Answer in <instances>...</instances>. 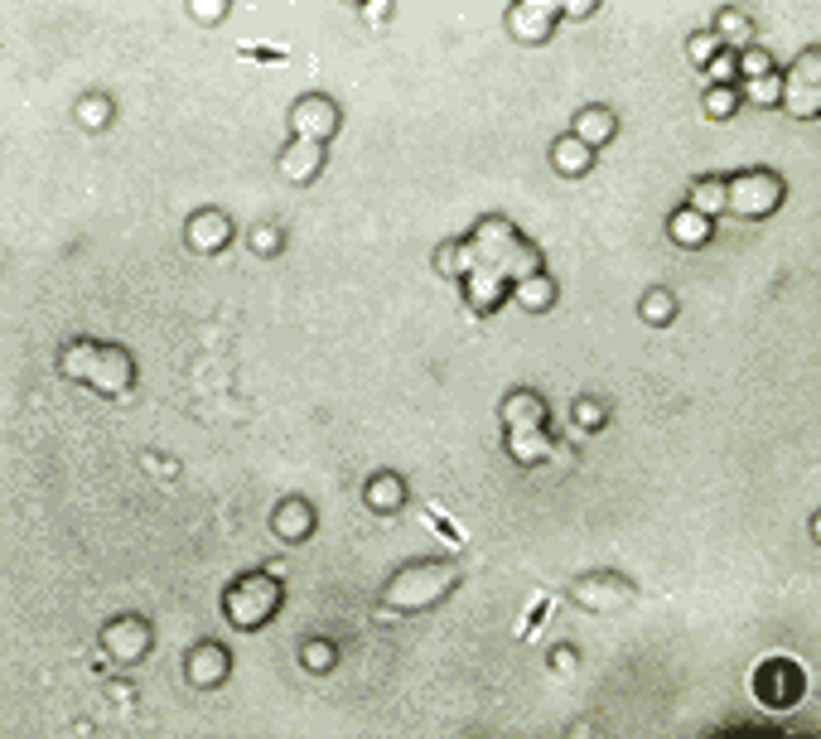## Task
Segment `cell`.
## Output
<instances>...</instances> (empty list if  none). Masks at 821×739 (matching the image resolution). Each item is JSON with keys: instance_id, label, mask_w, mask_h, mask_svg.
<instances>
[{"instance_id": "cell-1", "label": "cell", "mask_w": 821, "mask_h": 739, "mask_svg": "<svg viewBox=\"0 0 821 739\" xmlns=\"http://www.w3.org/2000/svg\"><path fill=\"white\" fill-rule=\"evenodd\" d=\"M58 372L97 396H112V402L136 387V358H131V348L102 344V338H73V344H64L58 348Z\"/></svg>"}, {"instance_id": "cell-2", "label": "cell", "mask_w": 821, "mask_h": 739, "mask_svg": "<svg viewBox=\"0 0 821 739\" xmlns=\"http://www.w3.org/2000/svg\"><path fill=\"white\" fill-rule=\"evenodd\" d=\"M469 247H474V271H488V276H498V281H508V285H518V281H526V276L546 271L536 242H526L508 217H484V223L469 233Z\"/></svg>"}, {"instance_id": "cell-3", "label": "cell", "mask_w": 821, "mask_h": 739, "mask_svg": "<svg viewBox=\"0 0 821 739\" xmlns=\"http://www.w3.org/2000/svg\"><path fill=\"white\" fill-rule=\"evenodd\" d=\"M459 580H464V571L450 561V556H425V561H411L382 585V609L387 614H425V609H435L445 595H455Z\"/></svg>"}, {"instance_id": "cell-4", "label": "cell", "mask_w": 821, "mask_h": 739, "mask_svg": "<svg viewBox=\"0 0 821 739\" xmlns=\"http://www.w3.org/2000/svg\"><path fill=\"white\" fill-rule=\"evenodd\" d=\"M280 604H286V585H280L276 571H242L223 590V619L237 634H256V628H266L276 619Z\"/></svg>"}, {"instance_id": "cell-5", "label": "cell", "mask_w": 821, "mask_h": 739, "mask_svg": "<svg viewBox=\"0 0 821 739\" xmlns=\"http://www.w3.org/2000/svg\"><path fill=\"white\" fill-rule=\"evenodd\" d=\"M788 199V184H783L778 169H740V175H725V213L744 217V223H764L774 217Z\"/></svg>"}, {"instance_id": "cell-6", "label": "cell", "mask_w": 821, "mask_h": 739, "mask_svg": "<svg viewBox=\"0 0 821 739\" xmlns=\"http://www.w3.org/2000/svg\"><path fill=\"white\" fill-rule=\"evenodd\" d=\"M783 112L792 121H817L821 116V48L807 44L798 64L783 72Z\"/></svg>"}, {"instance_id": "cell-7", "label": "cell", "mask_w": 821, "mask_h": 739, "mask_svg": "<svg viewBox=\"0 0 821 739\" xmlns=\"http://www.w3.org/2000/svg\"><path fill=\"white\" fill-rule=\"evenodd\" d=\"M343 131V107L329 92H304L290 107V141H314L329 145Z\"/></svg>"}, {"instance_id": "cell-8", "label": "cell", "mask_w": 821, "mask_h": 739, "mask_svg": "<svg viewBox=\"0 0 821 739\" xmlns=\"http://www.w3.org/2000/svg\"><path fill=\"white\" fill-rule=\"evenodd\" d=\"M102 652L112 662H121V668H131V662H141L145 652L155 648V628H151V619H141V614H121V619H112V624H102Z\"/></svg>"}, {"instance_id": "cell-9", "label": "cell", "mask_w": 821, "mask_h": 739, "mask_svg": "<svg viewBox=\"0 0 821 739\" xmlns=\"http://www.w3.org/2000/svg\"><path fill=\"white\" fill-rule=\"evenodd\" d=\"M570 600L580 604V609H623V604H633V580L619 575V571H585L570 580Z\"/></svg>"}, {"instance_id": "cell-10", "label": "cell", "mask_w": 821, "mask_h": 739, "mask_svg": "<svg viewBox=\"0 0 821 739\" xmlns=\"http://www.w3.org/2000/svg\"><path fill=\"white\" fill-rule=\"evenodd\" d=\"M561 24V0H512L508 5V34L526 48L546 44Z\"/></svg>"}, {"instance_id": "cell-11", "label": "cell", "mask_w": 821, "mask_h": 739, "mask_svg": "<svg viewBox=\"0 0 821 739\" xmlns=\"http://www.w3.org/2000/svg\"><path fill=\"white\" fill-rule=\"evenodd\" d=\"M228 676H232V652L223 643H213V638H203V643L184 652V682L193 692H218Z\"/></svg>"}, {"instance_id": "cell-12", "label": "cell", "mask_w": 821, "mask_h": 739, "mask_svg": "<svg viewBox=\"0 0 821 739\" xmlns=\"http://www.w3.org/2000/svg\"><path fill=\"white\" fill-rule=\"evenodd\" d=\"M232 217L223 209H199V213H189V223H184V242H189L199 257H218V251H228V242H232Z\"/></svg>"}, {"instance_id": "cell-13", "label": "cell", "mask_w": 821, "mask_h": 739, "mask_svg": "<svg viewBox=\"0 0 821 739\" xmlns=\"http://www.w3.org/2000/svg\"><path fill=\"white\" fill-rule=\"evenodd\" d=\"M498 421H502V430H546L551 426V406H546L542 392L518 387V392H508L498 402Z\"/></svg>"}, {"instance_id": "cell-14", "label": "cell", "mask_w": 821, "mask_h": 739, "mask_svg": "<svg viewBox=\"0 0 821 739\" xmlns=\"http://www.w3.org/2000/svg\"><path fill=\"white\" fill-rule=\"evenodd\" d=\"M324 160H329V145H314V141H290L286 150H280L276 169H280V179H286V184L304 189V184H314V179L324 175Z\"/></svg>"}, {"instance_id": "cell-15", "label": "cell", "mask_w": 821, "mask_h": 739, "mask_svg": "<svg viewBox=\"0 0 821 739\" xmlns=\"http://www.w3.org/2000/svg\"><path fill=\"white\" fill-rule=\"evenodd\" d=\"M363 503H367V513L391 517L411 503V489L397 469H377V474H367V483H363Z\"/></svg>"}, {"instance_id": "cell-16", "label": "cell", "mask_w": 821, "mask_h": 739, "mask_svg": "<svg viewBox=\"0 0 821 739\" xmlns=\"http://www.w3.org/2000/svg\"><path fill=\"white\" fill-rule=\"evenodd\" d=\"M314 527H320V517H314V503H310V499H280V503H276L271 531H276L280 541L300 547V541L314 537Z\"/></svg>"}, {"instance_id": "cell-17", "label": "cell", "mask_w": 821, "mask_h": 739, "mask_svg": "<svg viewBox=\"0 0 821 739\" xmlns=\"http://www.w3.org/2000/svg\"><path fill=\"white\" fill-rule=\"evenodd\" d=\"M570 136L585 141V145H590V150L599 155L609 141L619 136V116L609 112V107H599V102H595V107H580V112H575V121H570Z\"/></svg>"}, {"instance_id": "cell-18", "label": "cell", "mask_w": 821, "mask_h": 739, "mask_svg": "<svg viewBox=\"0 0 821 739\" xmlns=\"http://www.w3.org/2000/svg\"><path fill=\"white\" fill-rule=\"evenodd\" d=\"M667 237L677 242L681 251H701L706 242L715 237V223H710V217H701L696 209H686V203H681V209L667 217Z\"/></svg>"}, {"instance_id": "cell-19", "label": "cell", "mask_w": 821, "mask_h": 739, "mask_svg": "<svg viewBox=\"0 0 821 739\" xmlns=\"http://www.w3.org/2000/svg\"><path fill=\"white\" fill-rule=\"evenodd\" d=\"M710 34H715L720 48H730V54H744V48H754V20H750V10L725 5V10L715 15V24H710Z\"/></svg>"}, {"instance_id": "cell-20", "label": "cell", "mask_w": 821, "mask_h": 739, "mask_svg": "<svg viewBox=\"0 0 821 739\" xmlns=\"http://www.w3.org/2000/svg\"><path fill=\"white\" fill-rule=\"evenodd\" d=\"M561 445L551 440L546 430H508V455H512V464H546V459H556Z\"/></svg>"}, {"instance_id": "cell-21", "label": "cell", "mask_w": 821, "mask_h": 739, "mask_svg": "<svg viewBox=\"0 0 821 739\" xmlns=\"http://www.w3.org/2000/svg\"><path fill=\"white\" fill-rule=\"evenodd\" d=\"M551 169L566 179H585L595 169V150L575 136H561V141H551Z\"/></svg>"}, {"instance_id": "cell-22", "label": "cell", "mask_w": 821, "mask_h": 739, "mask_svg": "<svg viewBox=\"0 0 821 739\" xmlns=\"http://www.w3.org/2000/svg\"><path fill=\"white\" fill-rule=\"evenodd\" d=\"M512 300L526 310V314H546L551 305H556V295H561V285H556V276L551 271H536V276H526V281H518L508 290Z\"/></svg>"}, {"instance_id": "cell-23", "label": "cell", "mask_w": 821, "mask_h": 739, "mask_svg": "<svg viewBox=\"0 0 821 739\" xmlns=\"http://www.w3.org/2000/svg\"><path fill=\"white\" fill-rule=\"evenodd\" d=\"M508 281H498V276H488V271H469L464 276V300H469V310L474 314H493L502 300H508Z\"/></svg>"}, {"instance_id": "cell-24", "label": "cell", "mask_w": 821, "mask_h": 739, "mask_svg": "<svg viewBox=\"0 0 821 739\" xmlns=\"http://www.w3.org/2000/svg\"><path fill=\"white\" fill-rule=\"evenodd\" d=\"M686 209H696L701 217H710V223H715V217L725 213V179H720V175L696 179L691 193H686Z\"/></svg>"}, {"instance_id": "cell-25", "label": "cell", "mask_w": 821, "mask_h": 739, "mask_svg": "<svg viewBox=\"0 0 821 739\" xmlns=\"http://www.w3.org/2000/svg\"><path fill=\"white\" fill-rule=\"evenodd\" d=\"M73 116H78L82 131H107L117 116V102L107 92H82L78 102H73Z\"/></svg>"}, {"instance_id": "cell-26", "label": "cell", "mask_w": 821, "mask_h": 739, "mask_svg": "<svg viewBox=\"0 0 821 739\" xmlns=\"http://www.w3.org/2000/svg\"><path fill=\"white\" fill-rule=\"evenodd\" d=\"M435 271L450 276V281H464V276L474 271V247H469V237L440 242V247H435Z\"/></svg>"}, {"instance_id": "cell-27", "label": "cell", "mask_w": 821, "mask_h": 739, "mask_svg": "<svg viewBox=\"0 0 821 739\" xmlns=\"http://www.w3.org/2000/svg\"><path fill=\"white\" fill-rule=\"evenodd\" d=\"M740 88V102H750V107H778L783 102V72H764V78H754V82H734Z\"/></svg>"}, {"instance_id": "cell-28", "label": "cell", "mask_w": 821, "mask_h": 739, "mask_svg": "<svg viewBox=\"0 0 821 739\" xmlns=\"http://www.w3.org/2000/svg\"><path fill=\"white\" fill-rule=\"evenodd\" d=\"M639 314H643V324H653V329H667V324L677 320V295H672L667 285L647 290L643 305H639Z\"/></svg>"}, {"instance_id": "cell-29", "label": "cell", "mask_w": 821, "mask_h": 739, "mask_svg": "<svg viewBox=\"0 0 821 739\" xmlns=\"http://www.w3.org/2000/svg\"><path fill=\"white\" fill-rule=\"evenodd\" d=\"M334 662H339V648L329 643V638H310V643H300V668L310 676L334 672Z\"/></svg>"}, {"instance_id": "cell-30", "label": "cell", "mask_w": 821, "mask_h": 739, "mask_svg": "<svg viewBox=\"0 0 821 739\" xmlns=\"http://www.w3.org/2000/svg\"><path fill=\"white\" fill-rule=\"evenodd\" d=\"M740 88H706V102H701V112L710 121H730L734 112H740Z\"/></svg>"}, {"instance_id": "cell-31", "label": "cell", "mask_w": 821, "mask_h": 739, "mask_svg": "<svg viewBox=\"0 0 821 739\" xmlns=\"http://www.w3.org/2000/svg\"><path fill=\"white\" fill-rule=\"evenodd\" d=\"M701 72L710 78V88H734V82H740V64H734L730 48H720V54L710 58V64H706Z\"/></svg>"}, {"instance_id": "cell-32", "label": "cell", "mask_w": 821, "mask_h": 739, "mask_svg": "<svg viewBox=\"0 0 821 739\" xmlns=\"http://www.w3.org/2000/svg\"><path fill=\"white\" fill-rule=\"evenodd\" d=\"M570 416H575V426H580V430H604L609 426V406L595 402V396H580V402L570 406Z\"/></svg>"}, {"instance_id": "cell-33", "label": "cell", "mask_w": 821, "mask_h": 739, "mask_svg": "<svg viewBox=\"0 0 821 739\" xmlns=\"http://www.w3.org/2000/svg\"><path fill=\"white\" fill-rule=\"evenodd\" d=\"M734 64H740V82H754V78H764V72H774V58H768L764 48H744V54H734Z\"/></svg>"}, {"instance_id": "cell-34", "label": "cell", "mask_w": 821, "mask_h": 739, "mask_svg": "<svg viewBox=\"0 0 821 739\" xmlns=\"http://www.w3.org/2000/svg\"><path fill=\"white\" fill-rule=\"evenodd\" d=\"M280 227L276 223H262V227H252V251L256 257H280Z\"/></svg>"}, {"instance_id": "cell-35", "label": "cell", "mask_w": 821, "mask_h": 739, "mask_svg": "<svg viewBox=\"0 0 821 739\" xmlns=\"http://www.w3.org/2000/svg\"><path fill=\"white\" fill-rule=\"evenodd\" d=\"M232 10V0H189V15L199 24H223Z\"/></svg>"}, {"instance_id": "cell-36", "label": "cell", "mask_w": 821, "mask_h": 739, "mask_svg": "<svg viewBox=\"0 0 821 739\" xmlns=\"http://www.w3.org/2000/svg\"><path fill=\"white\" fill-rule=\"evenodd\" d=\"M686 54H691V64H696V68H706L710 58L720 54V40H715V34H710V30H701V34H691V44H686Z\"/></svg>"}, {"instance_id": "cell-37", "label": "cell", "mask_w": 821, "mask_h": 739, "mask_svg": "<svg viewBox=\"0 0 821 739\" xmlns=\"http://www.w3.org/2000/svg\"><path fill=\"white\" fill-rule=\"evenodd\" d=\"M358 15H363L367 24H387L391 15H397V5H391V0H363Z\"/></svg>"}, {"instance_id": "cell-38", "label": "cell", "mask_w": 821, "mask_h": 739, "mask_svg": "<svg viewBox=\"0 0 821 739\" xmlns=\"http://www.w3.org/2000/svg\"><path fill=\"white\" fill-rule=\"evenodd\" d=\"M575 668H580V652H575V648H551V672L570 676Z\"/></svg>"}, {"instance_id": "cell-39", "label": "cell", "mask_w": 821, "mask_h": 739, "mask_svg": "<svg viewBox=\"0 0 821 739\" xmlns=\"http://www.w3.org/2000/svg\"><path fill=\"white\" fill-rule=\"evenodd\" d=\"M590 15H599L595 0H566V5H561V20H590Z\"/></svg>"}, {"instance_id": "cell-40", "label": "cell", "mask_w": 821, "mask_h": 739, "mask_svg": "<svg viewBox=\"0 0 821 739\" xmlns=\"http://www.w3.org/2000/svg\"><path fill=\"white\" fill-rule=\"evenodd\" d=\"M807 537H812V541H821V517H817V513L807 517Z\"/></svg>"}]
</instances>
